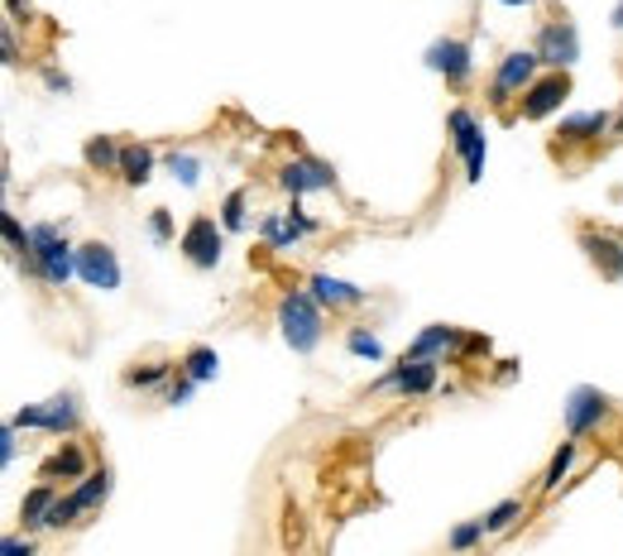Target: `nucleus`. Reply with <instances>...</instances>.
I'll use <instances>...</instances> for the list:
<instances>
[{
	"label": "nucleus",
	"mask_w": 623,
	"mask_h": 556,
	"mask_svg": "<svg viewBox=\"0 0 623 556\" xmlns=\"http://www.w3.org/2000/svg\"><path fill=\"white\" fill-rule=\"evenodd\" d=\"M193 393H197V384H193V379H187V374L178 370V374H173V384L164 389V403H168V408H183L187 399H193Z\"/></svg>",
	"instance_id": "c9c22d12"
},
{
	"label": "nucleus",
	"mask_w": 623,
	"mask_h": 556,
	"mask_svg": "<svg viewBox=\"0 0 623 556\" xmlns=\"http://www.w3.org/2000/svg\"><path fill=\"white\" fill-rule=\"evenodd\" d=\"M518 518H528V504L523 500H499L495 508H485V533L495 537V533H509Z\"/></svg>",
	"instance_id": "bb28decb"
},
{
	"label": "nucleus",
	"mask_w": 623,
	"mask_h": 556,
	"mask_svg": "<svg viewBox=\"0 0 623 556\" xmlns=\"http://www.w3.org/2000/svg\"><path fill=\"white\" fill-rule=\"evenodd\" d=\"M154 168H158L154 144H125V154H121V183L125 187H144L154 178Z\"/></svg>",
	"instance_id": "aec40b11"
},
{
	"label": "nucleus",
	"mask_w": 623,
	"mask_h": 556,
	"mask_svg": "<svg viewBox=\"0 0 623 556\" xmlns=\"http://www.w3.org/2000/svg\"><path fill=\"white\" fill-rule=\"evenodd\" d=\"M259 236H264L269 250H298V240H302L298 230L288 226V216H283V212H269L264 222H259Z\"/></svg>",
	"instance_id": "a878e982"
},
{
	"label": "nucleus",
	"mask_w": 623,
	"mask_h": 556,
	"mask_svg": "<svg viewBox=\"0 0 623 556\" xmlns=\"http://www.w3.org/2000/svg\"><path fill=\"white\" fill-rule=\"evenodd\" d=\"M173 374H178V364L173 360H149V364H129V370L121 374V384L125 389H168L173 384Z\"/></svg>",
	"instance_id": "412c9836"
},
{
	"label": "nucleus",
	"mask_w": 623,
	"mask_h": 556,
	"mask_svg": "<svg viewBox=\"0 0 623 556\" xmlns=\"http://www.w3.org/2000/svg\"><path fill=\"white\" fill-rule=\"evenodd\" d=\"M460 346H466V331L460 327H446V321H432V327H423L408 341V350H403V360H446L456 356L460 360Z\"/></svg>",
	"instance_id": "2eb2a0df"
},
{
	"label": "nucleus",
	"mask_w": 623,
	"mask_h": 556,
	"mask_svg": "<svg viewBox=\"0 0 623 556\" xmlns=\"http://www.w3.org/2000/svg\"><path fill=\"white\" fill-rule=\"evenodd\" d=\"M538 78H542L538 49H513V53H503L499 68H495V78H489V106H509V101L523 96Z\"/></svg>",
	"instance_id": "39448f33"
},
{
	"label": "nucleus",
	"mask_w": 623,
	"mask_h": 556,
	"mask_svg": "<svg viewBox=\"0 0 623 556\" xmlns=\"http://www.w3.org/2000/svg\"><path fill=\"white\" fill-rule=\"evenodd\" d=\"M567 96H571V72H542V78L518 96V115H523V121H547V115H557L567 106Z\"/></svg>",
	"instance_id": "ddd939ff"
},
{
	"label": "nucleus",
	"mask_w": 623,
	"mask_h": 556,
	"mask_svg": "<svg viewBox=\"0 0 623 556\" xmlns=\"http://www.w3.org/2000/svg\"><path fill=\"white\" fill-rule=\"evenodd\" d=\"M111 500V465H96L86 480H77V490H72V504L82 508V514H96L101 504Z\"/></svg>",
	"instance_id": "4be33fe9"
},
{
	"label": "nucleus",
	"mask_w": 623,
	"mask_h": 556,
	"mask_svg": "<svg viewBox=\"0 0 623 556\" xmlns=\"http://www.w3.org/2000/svg\"><path fill=\"white\" fill-rule=\"evenodd\" d=\"M437 384H442V360H398L388 374H380L374 389L403 393V399H427V393H437Z\"/></svg>",
	"instance_id": "9d476101"
},
{
	"label": "nucleus",
	"mask_w": 623,
	"mask_h": 556,
	"mask_svg": "<svg viewBox=\"0 0 623 556\" xmlns=\"http://www.w3.org/2000/svg\"><path fill=\"white\" fill-rule=\"evenodd\" d=\"M72 523H82V508L72 504V494H58V504H53V514H49V528L63 533V528H72Z\"/></svg>",
	"instance_id": "473e14b6"
},
{
	"label": "nucleus",
	"mask_w": 623,
	"mask_h": 556,
	"mask_svg": "<svg viewBox=\"0 0 623 556\" xmlns=\"http://www.w3.org/2000/svg\"><path fill=\"white\" fill-rule=\"evenodd\" d=\"M499 6H509V10H528V6H538V0H499Z\"/></svg>",
	"instance_id": "79ce46f5"
},
{
	"label": "nucleus",
	"mask_w": 623,
	"mask_h": 556,
	"mask_svg": "<svg viewBox=\"0 0 623 556\" xmlns=\"http://www.w3.org/2000/svg\"><path fill=\"white\" fill-rule=\"evenodd\" d=\"M610 24H614V29H623V0H619V6H614V14H610Z\"/></svg>",
	"instance_id": "37998d69"
},
{
	"label": "nucleus",
	"mask_w": 623,
	"mask_h": 556,
	"mask_svg": "<svg viewBox=\"0 0 623 556\" xmlns=\"http://www.w3.org/2000/svg\"><path fill=\"white\" fill-rule=\"evenodd\" d=\"M446 135H451V150L460 158V168H466V183H480L485 158H489V140H485L480 115L466 111V106H451V115H446Z\"/></svg>",
	"instance_id": "20e7f679"
},
{
	"label": "nucleus",
	"mask_w": 623,
	"mask_h": 556,
	"mask_svg": "<svg viewBox=\"0 0 623 556\" xmlns=\"http://www.w3.org/2000/svg\"><path fill=\"white\" fill-rule=\"evenodd\" d=\"M532 49H538L547 72H571V63L581 58V29L571 20H552L538 29V43H532Z\"/></svg>",
	"instance_id": "9b49d317"
},
{
	"label": "nucleus",
	"mask_w": 623,
	"mask_h": 556,
	"mask_svg": "<svg viewBox=\"0 0 623 556\" xmlns=\"http://www.w3.org/2000/svg\"><path fill=\"white\" fill-rule=\"evenodd\" d=\"M610 418V393L595 389V384H575L567 393V403H561V422H567V436L571 442H581V436L600 432V422Z\"/></svg>",
	"instance_id": "6e6552de"
},
{
	"label": "nucleus",
	"mask_w": 623,
	"mask_h": 556,
	"mask_svg": "<svg viewBox=\"0 0 623 556\" xmlns=\"http://www.w3.org/2000/svg\"><path fill=\"white\" fill-rule=\"evenodd\" d=\"M14 456H20V446H14V428L6 422V432H0V461L14 465Z\"/></svg>",
	"instance_id": "4c0bfd02"
},
{
	"label": "nucleus",
	"mask_w": 623,
	"mask_h": 556,
	"mask_svg": "<svg viewBox=\"0 0 623 556\" xmlns=\"http://www.w3.org/2000/svg\"><path fill=\"white\" fill-rule=\"evenodd\" d=\"M273 321H279V336H283V346L293 350V356H312V350L322 346V336H326V307L316 302L308 288L283 292Z\"/></svg>",
	"instance_id": "f257e3e1"
},
{
	"label": "nucleus",
	"mask_w": 623,
	"mask_h": 556,
	"mask_svg": "<svg viewBox=\"0 0 623 556\" xmlns=\"http://www.w3.org/2000/svg\"><path fill=\"white\" fill-rule=\"evenodd\" d=\"M6 63H20V43H14V29H6Z\"/></svg>",
	"instance_id": "a19ab883"
},
{
	"label": "nucleus",
	"mask_w": 623,
	"mask_h": 556,
	"mask_svg": "<svg viewBox=\"0 0 623 556\" xmlns=\"http://www.w3.org/2000/svg\"><path fill=\"white\" fill-rule=\"evenodd\" d=\"M29 230H34V255H29L20 269L29 278H43L49 288H68L72 278H77V245L63 236V226L58 222H39Z\"/></svg>",
	"instance_id": "f03ea898"
},
{
	"label": "nucleus",
	"mask_w": 623,
	"mask_h": 556,
	"mask_svg": "<svg viewBox=\"0 0 623 556\" xmlns=\"http://www.w3.org/2000/svg\"><path fill=\"white\" fill-rule=\"evenodd\" d=\"M77 278L86 288H96V292H115L121 288V255H115V245L111 240H86L77 245Z\"/></svg>",
	"instance_id": "1a4fd4ad"
},
{
	"label": "nucleus",
	"mask_w": 623,
	"mask_h": 556,
	"mask_svg": "<svg viewBox=\"0 0 623 556\" xmlns=\"http://www.w3.org/2000/svg\"><path fill=\"white\" fill-rule=\"evenodd\" d=\"M614 115L610 111H575L567 115V121L557 125V135H552V150H585V144H600L604 135H614Z\"/></svg>",
	"instance_id": "4468645a"
},
{
	"label": "nucleus",
	"mask_w": 623,
	"mask_h": 556,
	"mask_svg": "<svg viewBox=\"0 0 623 556\" xmlns=\"http://www.w3.org/2000/svg\"><path fill=\"white\" fill-rule=\"evenodd\" d=\"M6 6H10V14H14L10 24H20V20L29 24V14H34V10H29V0H6Z\"/></svg>",
	"instance_id": "ea45409f"
},
{
	"label": "nucleus",
	"mask_w": 623,
	"mask_h": 556,
	"mask_svg": "<svg viewBox=\"0 0 623 556\" xmlns=\"http://www.w3.org/2000/svg\"><path fill=\"white\" fill-rule=\"evenodd\" d=\"M43 86H49V92H72V78H63V72H58V68H49V72H43Z\"/></svg>",
	"instance_id": "58836bf2"
},
{
	"label": "nucleus",
	"mask_w": 623,
	"mask_h": 556,
	"mask_svg": "<svg viewBox=\"0 0 623 556\" xmlns=\"http://www.w3.org/2000/svg\"><path fill=\"white\" fill-rule=\"evenodd\" d=\"M581 250H585L590 265L600 269L604 284H619V278H623V240L604 236V230H595V226H585L581 230Z\"/></svg>",
	"instance_id": "dca6fc26"
},
{
	"label": "nucleus",
	"mask_w": 623,
	"mask_h": 556,
	"mask_svg": "<svg viewBox=\"0 0 623 556\" xmlns=\"http://www.w3.org/2000/svg\"><path fill=\"white\" fill-rule=\"evenodd\" d=\"M423 63L437 72V78L451 86V92H466L470 78H475V43L470 39H451V34H442V39H432L427 43V53H423Z\"/></svg>",
	"instance_id": "423d86ee"
},
{
	"label": "nucleus",
	"mask_w": 623,
	"mask_h": 556,
	"mask_svg": "<svg viewBox=\"0 0 623 556\" xmlns=\"http://www.w3.org/2000/svg\"><path fill=\"white\" fill-rule=\"evenodd\" d=\"M283 216H288V226H293L302 240L322 230V222H316V216H308V212H302V202H288V207H283Z\"/></svg>",
	"instance_id": "72a5a7b5"
},
{
	"label": "nucleus",
	"mask_w": 623,
	"mask_h": 556,
	"mask_svg": "<svg viewBox=\"0 0 623 556\" xmlns=\"http://www.w3.org/2000/svg\"><path fill=\"white\" fill-rule=\"evenodd\" d=\"M575 456H581V442H561L557 451H552V461H547V471H542V494H557L561 490V480H571V471H575Z\"/></svg>",
	"instance_id": "393cba45"
},
{
	"label": "nucleus",
	"mask_w": 623,
	"mask_h": 556,
	"mask_svg": "<svg viewBox=\"0 0 623 556\" xmlns=\"http://www.w3.org/2000/svg\"><path fill=\"white\" fill-rule=\"evenodd\" d=\"M345 350H351L355 360H370V364L384 360V341L370 327H351V331H345Z\"/></svg>",
	"instance_id": "cd10ccee"
},
{
	"label": "nucleus",
	"mask_w": 623,
	"mask_h": 556,
	"mask_svg": "<svg viewBox=\"0 0 623 556\" xmlns=\"http://www.w3.org/2000/svg\"><path fill=\"white\" fill-rule=\"evenodd\" d=\"M14 432H49V436H72L82 428V408L77 393H53L49 403H24L10 413Z\"/></svg>",
	"instance_id": "7ed1b4c3"
},
{
	"label": "nucleus",
	"mask_w": 623,
	"mask_h": 556,
	"mask_svg": "<svg viewBox=\"0 0 623 556\" xmlns=\"http://www.w3.org/2000/svg\"><path fill=\"white\" fill-rule=\"evenodd\" d=\"M0 556H39V547H34V537H20V533H10L6 543H0Z\"/></svg>",
	"instance_id": "e433bc0d"
},
{
	"label": "nucleus",
	"mask_w": 623,
	"mask_h": 556,
	"mask_svg": "<svg viewBox=\"0 0 623 556\" xmlns=\"http://www.w3.org/2000/svg\"><path fill=\"white\" fill-rule=\"evenodd\" d=\"M178 250L193 269H201V274L216 269L226 259V226L216 222V216H193L178 236Z\"/></svg>",
	"instance_id": "0eeeda50"
},
{
	"label": "nucleus",
	"mask_w": 623,
	"mask_h": 556,
	"mask_svg": "<svg viewBox=\"0 0 623 556\" xmlns=\"http://www.w3.org/2000/svg\"><path fill=\"white\" fill-rule=\"evenodd\" d=\"M308 292L326 307V312H336V307H365L370 302V288L345 284V278H331V274H308Z\"/></svg>",
	"instance_id": "f3484780"
},
{
	"label": "nucleus",
	"mask_w": 623,
	"mask_h": 556,
	"mask_svg": "<svg viewBox=\"0 0 623 556\" xmlns=\"http://www.w3.org/2000/svg\"><path fill=\"white\" fill-rule=\"evenodd\" d=\"M53 504H58V485H49V480H39L34 490H24V500H20V528H24V533L49 528Z\"/></svg>",
	"instance_id": "6ab92c4d"
},
{
	"label": "nucleus",
	"mask_w": 623,
	"mask_h": 556,
	"mask_svg": "<svg viewBox=\"0 0 623 556\" xmlns=\"http://www.w3.org/2000/svg\"><path fill=\"white\" fill-rule=\"evenodd\" d=\"M0 230H6V245H10V255H14V259H20V265H24V259L34 255V230H24V226H20V216H14V212H6V216H0Z\"/></svg>",
	"instance_id": "c85d7f7f"
},
{
	"label": "nucleus",
	"mask_w": 623,
	"mask_h": 556,
	"mask_svg": "<svg viewBox=\"0 0 623 556\" xmlns=\"http://www.w3.org/2000/svg\"><path fill=\"white\" fill-rule=\"evenodd\" d=\"M121 154H125V144H115L111 135H92L86 140V150H82L86 168L92 173H115V178H121Z\"/></svg>",
	"instance_id": "5701e85b"
},
{
	"label": "nucleus",
	"mask_w": 623,
	"mask_h": 556,
	"mask_svg": "<svg viewBox=\"0 0 623 556\" xmlns=\"http://www.w3.org/2000/svg\"><path fill=\"white\" fill-rule=\"evenodd\" d=\"M173 236H178V230H173V212L168 207H154L149 212V240L154 245H168Z\"/></svg>",
	"instance_id": "f704fd0d"
},
{
	"label": "nucleus",
	"mask_w": 623,
	"mask_h": 556,
	"mask_svg": "<svg viewBox=\"0 0 623 556\" xmlns=\"http://www.w3.org/2000/svg\"><path fill=\"white\" fill-rule=\"evenodd\" d=\"M485 518H470V523H456L451 528V537H446V547H451V556H470L475 547L485 543Z\"/></svg>",
	"instance_id": "c756f323"
},
{
	"label": "nucleus",
	"mask_w": 623,
	"mask_h": 556,
	"mask_svg": "<svg viewBox=\"0 0 623 556\" xmlns=\"http://www.w3.org/2000/svg\"><path fill=\"white\" fill-rule=\"evenodd\" d=\"M39 475L49 480V485H53V480H86V475H92V461H86V451L77 442H58L53 456L39 465Z\"/></svg>",
	"instance_id": "a211bd4d"
},
{
	"label": "nucleus",
	"mask_w": 623,
	"mask_h": 556,
	"mask_svg": "<svg viewBox=\"0 0 623 556\" xmlns=\"http://www.w3.org/2000/svg\"><path fill=\"white\" fill-rule=\"evenodd\" d=\"M164 168H168L183 187H197V183H201V158H197V154H187V150H173V154L164 158Z\"/></svg>",
	"instance_id": "2f4dec72"
},
{
	"label": "nucleus",
	"mask_w": 623,
	"mask_h": 556,
	"mask_svg": "<svg viewBox=\"0 0 623 556\" xmlns=\"http://www.w3.org/2000/svg\"><path fill=\"white\" fill-rule=\"evenodd\" d=\"M178 370L201 389V384H211V379L221 374V356H216V346H193V350H187V356L178 360Z\"/></svg>",
	"instance_id": "b1692460"
},
{
	"label": "nucleus",
	"mask_w": 623,
	"mask_h": 556,
	"mask_svg": "<svg viewBox=\"0 0 623 556\" xmlns=\"http://www.w3.org/2000/svg\"><path fill=\"white\" fill-rule=\"evenodd\" d=\"M221 226L226 230H245L250 226V193L245 187H230L226 202H221Z\"/></svg>",
	"instance_id": "7c9ffc66"
},
{
	"label": "nucleus",
	"mask_w": 623,
	"mask_h": 556,
	"mask_svg": "<svg viewBox=\"0 0 623 556\" xmlns=\"http://www.w3.org/2000/svg\"><path fill=\"white\" fill-rule=\"evenodd\" d=\"M279 187L293 202H302L308 193H331V187H336V173H331V164H322V158L298 154V158H288V164L279 168Z\"/></svg>",
	"instance_id": "f8f14e48"
}]
</instances>
